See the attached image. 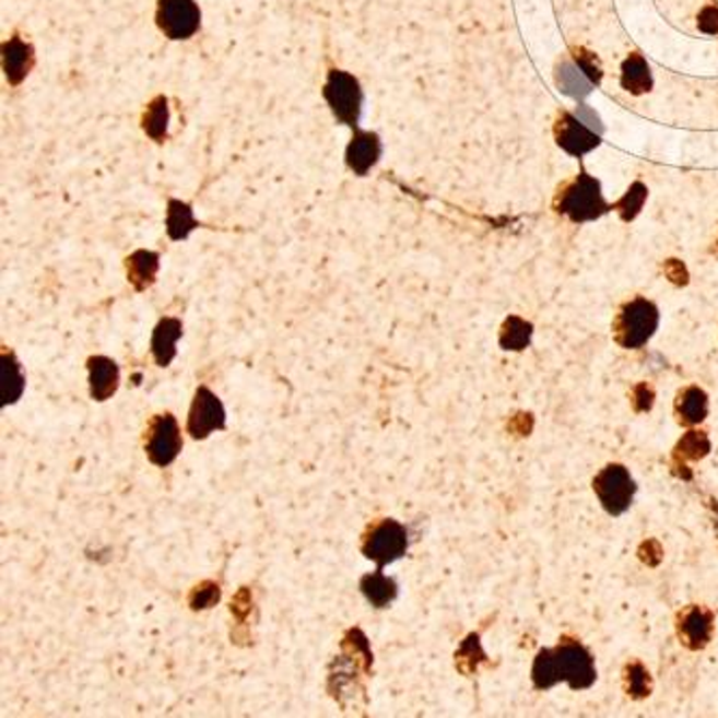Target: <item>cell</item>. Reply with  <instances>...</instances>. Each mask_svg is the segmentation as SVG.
Listing matches in <instances>:
<instances>
[{
  "label": "cell",
  "mask_w": 718,
  "mask_h": 718,
  "mask_svg": "<svg viewBox=\"0 0 718 718\" xmlns=\"http://www.w3.org/2000/svg\"><path fill=\"white\" fill-rule=\"evenodd\" d=\"M555 134L558 145L572 156H582L593 148H598L600 143V134L589 130L576 115L569 113H561L555 126Z\"/></svg>",
  "instance_id": "7c38bea8"
},
{
  "label": "cell",
  "mask_w": 718,
  "mask_h": 718,
  "mask_svg": "<svg viewBox=\"0 0 718 718\" xmlns=\"http://www.w3.org/2000/svg\"><path fill=\"white\" fill-rule=\"evenodd\" d=\"M156 24L170 42H186L201 28V9L195 0H158Z\"/></svg>",
  "instance_id": "ba28073f"
},
{
  "label": "cell",
  "mask_w": 718,
  "mask_h": 718,
  "mask_svg": "<svg viewBox=\"0 0 718 718\" xmlns=\"http://www.w3.org/2000/svg\"><path fill=\"white\" fill-rule=\"evenodd\" d=\"M361 591L374 609H387L398 598L399 589L398 582L382 574V567H378L376 572L361 578Z\"/></svg>",
  "instance_id": "ac0fdd59"
},
{
  "label": "cell",
  "mask_w": 718,
  "mask_h": 718,
  "mask_svg": "<svg viewBox=\"0 0 718 718\" xmlns=\"http://www.w3.org/2000/svg\"><path fill=\"white\" fill-rule=\"evenodd\" d=\"M715 631H717V620L708 607L688 604L675 617V635L691 651L706 649L713 643Z\"/></svg>",
  "instance_id": "30bf717a"
},
{
  "label": "cell",
  "mask_w": 718,
  "mask_h": 718,
  "mask_svg": "<svg viewBox=\"0 0 718 718\" xmlns=\"http://www.w3.org/2000/svg\"><path fill=\"white\" fill-rule=\"evenodd\" d=\"M717 248H718V239H717Z\"/></svg>",
  "instance_id": "1f68e13d"
},
{
  "label": "cell",
  "mask_w": 718,
  "mask_h": 718,
  "mask_svg": "<svg viewBox=\"0 0 718 718\" xmlns=\"http://www.w3.org/2000/svg\"><path fill=\"white\" fill-rule=\"evenodd\" d=\"M533 339V323L520 316H509L501 326L498 343L505 352H522L531 345Z\"/></svg>",
  "instance_id": "ffe728a7"
},
{
  "label": "cell",
  "mask_w": 718,
  "mask_h": 718,
  "mask_svg": "<svg viewBox=\"0 0 718 718\" xmlns=\"http://www.w3.org/2000/svg\"><path fill=\"white\" fill-rule=\"evenodd\" d=\"M321 95H323V102L328 104L332 117L339 123L348 126L350 130L358 128L361 113H363V97H365L361 80L345 70L330 68L323 80Z\"/></svg>",
  "instance_id": "3957f363"
},
{
  "label": "cell",
  "mask_w": 718,
  "mask_h": 718,
  "mask_svg": "<svg viewBox=\"0 0 718 718\" xmlns=\"http://www.w3.org/2000/svg\"><path fill=\"white\" fill-rule=\"evenodd\" d=\"M35 66V50L28 42H24L17 33L11 35L2 44V72L9 84L17 86L22 80L31 74Z\"/></svg>",
  "instance_id": "4fadbf2b"
},
{
  "label": "cell",
  "mask_w": 718,
  "mask_h": 718,
  "mask_svg": "<svg viewBox=\"0 0 718 718\" xmlns=\"http://www.w3.org/2000/svg\"><path fill=\"white\" fill-rule=\"evenodd\" d=\"M184 334L181 319L162 318L152 334V354L158 367H168L177 356V341Z\"/></svg>",
  "instance_id": "2e32d148"
},
{
  "label": "cell",
  "mask_w": 718,
  "mask_h": 718,
  "mask_svg": "<svg viewBox=\"0 0 718 718\" xmlns=\"http://www.w3.org/2000/svg\"><path fill=\"white\" fill-rule=\"evenodd\" d=\"M227 427V412L223 401L208 387H199L188 412V434L195 440H205L214 432H223Z\"/></svg>",
  "instance_id": "9c48e42d"
},
{
  "label": "cell",
  "mask_w": 718,
  "mask_h": 718,
  "mask_svg": "<svg viewBox=\"0 0 718 718\" xmlns=\"http://www.w3.org/2000/svg\"><path fill=\"white\" fill-rule=\"evenodd\" d=\"M184 440L177 425V419L170 412L152 416L145 432V454L152 464L160 469L173 464L181 454Z\"/></svg>",
  "instance_id": "52a82bcc"
},
{
  "label": "cell",
  "mask_w": 718,
  "mask_h": 718,
  "mask_svg": "<svg viewBox=\"0 0 718 718\" xmlns=\"http://www.w3.org/2000/svg\"><path fill=\"white\" fill-rule=\"evenodd\" d=\"M645 199H647V188L637 181V184H633V186L626 190V195L615 203V210L620 212V216H622L624 221H633V219H637L638 212L643 210Z\"/></svg>",
  "instance_id": "4316f807"
},
{
  "label": "cell",
  "mask_w": 718,
  "mask_h": 718,
  "mask_svg": "<svg viewBox=\"0 0 718 718\" xmlns=\"http://www.w3.org/2000/svg\"><path fill=\"white\" fill-rule=\"evenodd\" d=\"M654 682L647 667L640 660H633L624 667V691L631 699H645L651 695Z\"/></svg>",
  "instance_id": "484cf974"
},
{
  "label": "cell",
  "mask_w": 718,
  "mask_h": 718,
  "mask_svg": "<svg viewBox=\"0 0 718 718\" xmlns=\"http://www.w3.org/2000/svg\"><path fill=\"white\" fill-rule=\"evenodd\" d=\"M382 158V139L372 130H352V139L345 148V166L356 175L365 177Z\"/></svg>",
  "instance_id": "8fae6325"
},
{
  "label": "cell",
  "mask_w": 718,
  "mask_h": 718,
  "mask_svg": "<svg viewBox=\"0 0 718 718\" xmlns=\"http://www.w3.org/2000/svg\"><path fill=\"white\" fill-rule=\"evenodd\" d=\"M160 255L154 250H134L126 259V270H128V281L134 285L137 292H145L156 283L158 274Z\"/></svg>",
  "instance_id": "e0dca14e"
},
{
  "label": "cell",
  "mask_w": 718,
  "mask_h": 718,
  "mask_svg": "<svg viewBox=\"0 0 718 718\" xmlns=\"http://www.w3.org/2000/svg\"><path fill=\"white\" fill-rule=\"evenodd\" d=\"M408 546H410L408 529L393 518H385V520L374 522L367 529V533L363 535L361 551L378 567H385V565L396 563L398 558L403 557Z\"/></svg>",
  "instance_id": "8992f818"
},
{
  "label": "cell",
  "mask_w": 718,
  "mask_h": 718,
  "mask_svg": "<svg viewBox=\"0 0 718 718\" xmlns=\"http://www.w3.org/2000/svg\"><path fill=\"white\" fill-rule=\"evenodd\" d=\"M713 449V443L708 438L706 432L688 427V432L678 440L675 449H673V458L675 462H697L704 460Z\"/></svg>",
  "instance_id": "603a6c76"
},
{
  "label": "cell",
  "mask_w": 718,
  "mask_h": 718,
  "mask_svg": "<svg viewBox=\"0 0 718 718\" xmlns=\"http://www.w3.org/2000/svg\"><path fill=\"white\" fill-rule=\"evenodd\" d=\"M0 372H2V405H11L22 398L26 380L22 376V367L17 358L9 350H2Z\"/></svg>",
  "instance_id": "cb8c5ba5"
},
{
  "label": "cell",
  "mask_w": 718,
  "mask_h": 718,
  "mask_svg": "<svg viewBox=\"0 0 718 718\" xmlns=\"http://www.w3.org/2000/svg\"><path fill=\"white\" fill-rule=\"evenodd\" d=\"M591 487L602 509L613 518L624 516L633 507L638 490L637 481L631 475V471L620 462H611L600 469L591 481Z\"/></svg>",
  "instance_id": "5b68a950"
},
{
  "label": "cell",
  "mask_w": 718,
  "mask_h": 718,
  "mask_svg": "<svg viewBox=\"0 0 718 718\" xmlns=\"http://www.w3.org/2000/svg\"><path fill=\"white\" fill-rule=\"evenodd\" d=\"M89 369V393L95 401L113 398L119 389V367L108 356H91L86 361Z\"/></svg>",
  "instance_id": "9a60e30c"
},
{
  "label": "cell",
  "mask_w": 718,
  "mask_h": 718,
  "mask_svg": "<svg viewBox=\"0 0 718 718\" xmlns=\"http://www.w3.org/2000/svg\"><path fill=\"white\" fill-rule=\"evenodd\" d=\"M660 326V311L658 307L637 296L620 307L613 318V341L622 350H640L645 348Z\"/></svg>",
  "instance_id": "7a4b0ae2"
},
{
  "label": "cell",
  "mask_w": 718,
  "mask_h": 718,
  "mask_svg": "<svg viewBox=\"0 0 718 718\" xmlns=\"http://www.w3.org/2000/svg\"><path fill=\"white\" fill-rule=\"evenodd\" d=\"M199 227L195 210L190 203L179 199H168L166 203V234L175 242L188 238Z\"/></svg>",
  "instance_id": "d6986e66"
},
{
  "label": "cell",
  "mask_w": 718,
  "mask_h": 718,
  "mask_svg": "<svg viewBox=\"0 0 718 718\" xmlns=\"http://www.w3.org/2000/svg\"><path fill=\"white\" fill-rule=\"evenodd\" d=\"M673 414H675L678 425H682V427L702 425L710 414L708 393L697 385H688V387L680 389L673 401Z\"/></svg>",
  "instance_id": "5bb4252c"
},
{
  "label": "cell",
  "mask_w": 718,
  "mask_h": 718,
  "mask_svg": "<svg viewBox=\"0 0 718 718\" xmlns=\"http://www.w3.org/2000/svg\"><path fill=\"white\" fill-rule=\"evenodd\" d=\"M219 600H221V587L212 580H205L192 589L188 604L192 611H205V609H212L214 604H219Z\"/></svg>",
  "instance_id": "83f0119b"
},
{
  "label": "cell",
  "mask_w": 718,
  "mask_h": 718,
  "mask_svg": "<svg viewBox=\"0 0 718 718\" xmlns=\"http://www.w3.org/2000/svg\"><path fill=\"white\" fill-rule=\"evenodd\" d=\"M557 84L565 95H569L574 99L587 97L593 89V80L582 72V68L576 61H563L558 66Z\"/></svg>",
  "instance_id": "7402d4cb"
},
{
  "label": "cell",
  "mask_w": 718,
  "mask_h": 718,
  "mask_svg": "<svg viewBox=\"0 0 718 718\" xmlns=\"http://www.w3.org/2000/svg\"><path fill=\"white\" fill-rule=\"evenodd\" d=\"M699 26L706 31V33H718V9L717 7H706L699 15Z\"/></svg>",
  "instance_id": "4dcf8cb0"
},
{
  "label": "cell",
  "mask_w": 718,
  "mask_h": 718,
  "mask_svg": "<svg viewBox=\"0 0 718 718\" xmlns=\"http://www.w3.org/2000/svg\"><path fill=\"white\" fill-rule=\"evenodd\" d=\"M651 82L647 61L640 55H631L622 66V86L633 95H643L651 89Z\"/></svg>",
  "instance_id": "d4e9b609"
},
{
  "label": "cell",
  "mask_w": 718,
  "mask_h": 718,
  "mask_svg": "<svg viewBox=\"0 0 718 718\" xmlns=\"http://www.w3.org/2000/svg\"><path fill=\"white\" fill-rule=\"evenodd\" d=\"M574 61L582 68V72H585L589 79L593 80V84H598V82L602 80V68H600L596 55H591V52H587V50H576V52H574Z\"/></svg>",
  "instance_id": "f1b7e54d"
},
{
  "label": "cell",
  "mask_w": 718,
  "mask_h": 718,
  "mask_svg": "<svg viewBox=\"0 0 718 718\" xmlns=\"http://www.w3.org/2000/svg\"><path fill=\"white\" fill-rule=\"evenodd\" d=\"M557 212L565 214L574 223H589L607 214L609 205L604 201L600 184L591 175L580 173L558 190Z\"/></svg>",
  "instance_id": "277c9868"
},
{
  "label": "cell",
  "mask_w": 718,
  "mask_h": 718,
  "mask_svg": "<svg viewBox=\"0 0 718 718\" xmlns=\"http://www.w3.org/2000/svg\"><path fill=\"white\" fill-rule=\"evenodd\" d=\"M598 680L591 649L580 638L563 635L555 647H542L531 667L535 691H551L567 684L572 691H589Z\"/></svg>",
  "instance_id": "6da1fadb"
},
{
  "label": "cell",
  "mask_w": 718,
  "mask_h": 718,
  "mask_svg": "<svg viewBox=\"0 0 718 718\" xmlns=\"http://www.w3.org/2000/svg\"><path fill=\"white\" fill-rule=\"evenodd\" d=\"M574 115L589 128V130H593L596 134H602L604 132V126H602V119H600V115L593 110V108H589L587 104H580L576 110H574Z\"/></svg>",
  "instance_id": "f546056e"
},
{
  "label": "cell",
  "mask_w": 718,
  "mask_h": 718,
  "mask_svg": "<svg viewBox=\"0 0 718 718\" xmlns=\"http://www.w3.org/2000/svg\"><path fill=\"white\" fill-rule=\"evenodd\" d=\"M168 119H170L168 99L164 95H156L143 113V132L154 143L162 145L168 139Z\"/></svg>",
  "instance_id": "44dd1931"
}]
</instances>
